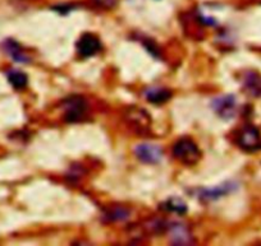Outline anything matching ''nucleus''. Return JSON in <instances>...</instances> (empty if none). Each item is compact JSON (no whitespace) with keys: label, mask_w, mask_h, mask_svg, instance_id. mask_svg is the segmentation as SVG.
Returning a JSON list of instances; mask_svg holds the SVG:
<instances>
[{"label":"nucleus","mask_w":261,"mask_h":246,"mask_svg":"<svg viewBox=\"0 0 261 246\" xmlns=\"http://www.w3.org/2000/svg\"><path fill=\"white\" fill-rule=\"evenodd\" d=\"M173 156L186 166H193L201 160V150L191 138H180L173 145Z\"/></svg>","instance_id":"nucleus-1"},{"label":"nucleus","mask_w":261,"mask_h":246,"mask_svg":"<svg viewBox=\"0 0 261 246\" xmlns=\"http://www.w3.org/2000/svg\"><path fill=\"white\" fill-rule=\"evenodd\" d=\"M243 87L253 97H261V75L256 72H246L243 75Z\"/></svg>","instance_id":"nucleus-10"},{"label":"nucleus","mask_w":261,"mask_h":246,"mask_svg":"<svg viewBox=\"0 0 261 246\" xmlns=\"http://www.w3.org/2000/svg\"><path fill=\"white\" fill-rule=\"evenodd\" d=\"M3 47L4 50H6L7 54H8L16 63H21V64H27V63H30V57L24 54L21 45L17 41H14L13 39H7L6 41L3 42Z\"/></svg>","instance_id":"nucleus-9"},{"label":"nucleus","mask_w":261,"mask_h":246,"mask_svg":"<svg viewBox=\"0 0 261 246\" xmlns=\"http://www.w3.org/2000/svg\"><path fill=\"white\" fill-rule=\"evenodd\" d=\"M135 156L137 160L141 161L146 165H156L163 158V149L156 144H150V143H142L139 144L134 149Z\"/></svg>","instance_id":"nucleus-5"},{"label":"nucleus","mask_w":261,"mask_h":246,"mask_svg":"<svg viewBox=\"0 0 261 246\" xmlns=\"http://www.w3.org/2000/svg\"><path fill=\"white\" fill-rule=\"evenodd\" d=\"M101 50L100 40L92 34H85L77 41V51L82 57H90L96 55Z\"/></svg>","instance_id":"nucleus-7"},{"label":"nucleus","mask_w":261,"mask_h":246,"mask_svg":"<svg viewBox=\"0 0 261 246\" xmlns=\"http://www.w3.org/2000/svg\"><path fill=\"white\" fill-rule=\"evenodd\" d=\"M104 214L108 221H115V222H118V221L127 220L129 217L130 212L128 208L122 207V205H115V207L109 208Z\"/></svg>","instance_id":"nucleus-14"},{"label":"nucleus","mask_w":261,"mask_h":246,"mask_svg":"<svg viewBox=\"0 0 261 246\" xmlns=\"http://www.w3.org/2000/svg\"><path fill=\"white\" fill-rule=\"evenodd\" d=\"M144 96L150 104L162 105L169 101L172 97V91L164 87H151V88L145 89Z\"/></svg>","instance_id":"nucleus-8"},{"label":"nucleus","mask_w":261,"mask_h":246,"mask_svg":"<svg viewBox=\"0 0 261 246\" xmlns=\"http://www.w3.org/2000/svg\"><path fill=\"white\" fill-rule=\"evenodd\" d=\"M237 189V185L234 182L227 181L224 184L219 185V187H215L213 189H201L199 193H196L197 198H199L201 202H214V200L220 199L222 197L230 194L232 192Z\"/></svg>","instance_id":"nucleus-6"},{"label":"nucleus","mask_w":261,"mask_h":246,"mask_svg":"<svg viewBox=\"0 0 261 246\" xmlns=\"http://www.w3.org/2000/svg\"><path fill=\"white\" fill-rule=\"evenodd\" d=\"M212 107L218 116L224 120H229L236 115L237 101L233 95H225V96H219L213 100Z\"/></svg>","instance_id":"nucleus-4"},{"label":"nucleus","mask_w":261,"mask_h":246,"mask_svg":"<svg viewBox=\"0 0 261 246\" xmlns=\"http://www.w3.org/2000/svg\"><path fill=\"white\" fill-rule=\"evenodd\" d=\"M7 77H8L9 83H11L12 87H13L14 89H17V91H21V89L26 88L27 83H29V77L26 75V73L21 72V70H9Z\"/></svg>","instance_id":"nucleus-12"},{"label":"nucleus","mask_w":261,"mask_h":246,"mask_svg":"<svg viewBox=\"0 0 261 246\" xmlns=\"http://www.w3.org/2000/svg\"><path fill=\"white\" fill-rule=\"evenodd\" d=\"M160 207L164 210H167V212H173L177 213V214H186V212H187L188 209L187 204H186L182 199H179V198L177 197L169 198L168 200L163 202Z\"/></svg>","instance_id":"nucleus-13"},{"label":"nucleus","mask_w":261,"mask_h":246,"mask_svg":"<svg viewBox=\"0 0 261 246\" xmlns=\"http://www.w3.org/2000/svg\"><path fill=\"white\" fill-rule=\"evenodd\" d=\"M64 120L67 122H80L85 119L87 112V102L82 96H72L63 102Z\"/></svg>","instance_id":"nucleus-2"},{"label":"nucleus","mask_w":261,"mask_h":246,"mask_svg":"<svg viewBox=\"0 0 261 246\" xmlns=\"http://www.w3.org/2000/svg\"><path fill=\"white\" fill-rule=\"evenodd\" d=\"M172 243L173 245H191L192 236L187 231L185 226L174 225L172 226Z\"/></svg>","instance_id":"nucleus-11"},{"label":"nucleus","mask_w":261,"mask_h":246,"mask_svg":"<svg viewBox=\"0 0 261 246\" xmlns=\"http://www.w3.org/2000/svg\"><path fill=\"white\" fill-rule=\"evenodd\" d=\"M236 143L242 148L243 150L247 152H252V150H257L261 148V135L260 132L253 125L247 124L240 130L237 138H236Z\"/></svg>","instance_id":"nucleus-3"},{"label":"nucleus","mask_w":261,"mask_h":246,"mask_svg":"<svg viewBox=\"0 0 261 246\" xmlns=\"http://www.w3.org/2000/svg\"><path fill=\"white\" fill-rule=\"evenodd\" d=\"M92 3L101 9H113L118 4V0H91Z\"/></svg>","instance_id":"nucleus-15"}]
</instances>
